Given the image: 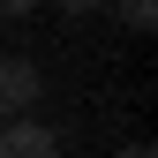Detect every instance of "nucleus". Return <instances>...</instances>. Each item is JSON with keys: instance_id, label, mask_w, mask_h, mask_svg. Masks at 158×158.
<instances>
[{"instance_id": "1", "label": "nucleus", "mask_w": 158, "mask_h": 158, "mask_svg": "<svg viewBox=\"0 0 158 158\" xmlns=\"http://www.w3.org/2000/svg\"><path fill=\"white\" fill-rule=\"evenodd\" d=\"M38 90H45V83H38V68L23 60V53H0V128L23 121V113L38 106Z\"/></svg>"}, {"instance_id": "2", "label": "nucleus", "mask_w": 158, "mask_h": 158, "mask_svg": "<svg viewBox=\"0 0 158 158\" xmlns=\"http://www.w3.org/2000/svg\"><path fill=\"white\" fill-rule=\"evenodd\" d=\"M0 158H60V128H45V121H8L0 128Z\"/></svg>"}, {"instance_id": "3", "label": "nucleus", "mask_w": 158, "mask_h": 158, "mask_svg": "<svg viewBox=\"0 0 158 158\" xmlns=\"http://www.w3.org/2000/svg\"><path fill=\"white\" fill-rule=\"evenodd\" d=\"M106 8L121 15L128 30H151V23H158V0H106Z\"/></svg>"}, {"instance_id": "4", "label": "nucleus", "mask_w": 158, "mask_h": 158, "mask_svg": "<svg viewBox=\"0 0 158 158\" xmlns=\"http://www.w3.org/2000/svg\"><path fill=\"white\" fill-rule=\"evenodd\" d=\"M30 8H45V0H0V15H30Z\"/></svg>"}, {"instance_id": "5", "label": "nucleus", "mask_w": 158, "mask_h": 158, "mask_svg": "<svg viewBox=\"0 0 158 158\" xmlns=\"http://www.w3.org/2000/svg\"><path fill=\"white\" fill-rule=\"evenodd\" d=\"M53 8H75V15H83V8H106V0H53Z\"/></svg>"}, {"instance_id": "6", "label": "nucleus", "mask_w": 158, "mask_h": 158, "mask_svg": "<svg viewBox=\"0 0 158 158\" xmlns=\"http://www.w3.org/2000/svg\"><path fill=\"white\" fill-rule=\"evenodd\" d=\"M121 158H158V151H151V143H128V151H121Z\"/></svg>"}]
</instances>
